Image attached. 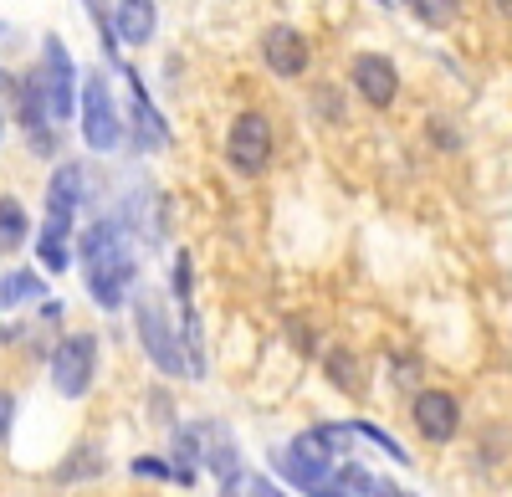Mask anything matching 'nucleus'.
Listing matches in <instances>:
<instances>
[{
  "instance_id": "1",
  "label": "nucleus",
  "mask_w": 512,
  "mask_h": 497,
  "mask_svg": "<svg viewBox=\"0 0 512 497\" xmlns=\"http://www.w3.org/2000/svg\"><path fill=\"white\" fill-rule=\"evenodd\" d=\"M139 277V252H134V236L123 231V221L103 216L82 231V282L98 308H118L128 298V287Z\"/></svg>"
},
{
  "instance_id": "2",
  "label": "nucleus",
  "mask_w": 512,
  "mask_h": 497,
  "mask_svg": "<svg viewBox=\"0 0 512 497\" xmlns=\"http://www.w3.org/2000/svg\"><path fill=\"white\" fill-rule=\"evenodd\" d=\"M82 205V164H57V175L47 180V226L36 236V262L47 272H67V236Z\"/></svg>"
},
{
  "instance_id": "3",
  "label": "nucleus",
  "mask_w": 512,
  "mask_h": 497,
  "mask_svg": "<svg viewBox=\"0 0 512 497\" xmlns=\"http://www.w3.org/2000/svg\"><path fill=\"white\" fill-rule=\"evenodd\" d=\"M134 323H139V339H144V349H149V359H154L159 375H175V380L190 375V354H185L175 323H169V313H164V303H159L154 293H139Z\"/></svg>"
},
{
  "instance_id": "4",
  "label": "nucleus",
  "mask_w": 512,
  "mask_h": 497,
  "mask_svg": "<svg viewBox=\"0 0 512 497\" xmlns=\"http://www.w3.org/2000/svg\"><path fill=\"white\" fill-rule=\"evenodd\" d=\"M77 108H82V144L93 154H113L123 144V123H118V108H113V93H108V77L93 72L77 93Z\"/></svg>"
},
{
  "instance_id": "5",
  "label": "nucleus",
  "mask_w": 512,
  "mask_h": 497,
  "mask_svg": "<svg viewBox=\"0 0 512 497\" xmlns=\"http://www.w3.org/2000/svg\"><path fill=\"white\" fill-rule=\"evenodd\" d=\"M272 118L267 113H256V108H246V113H236V123H231V134H226V159H231V170L236 175H267V164H272Z\"/></svg>"
},
{
  "instance_id": "6",
  "label": "nucleus",
  "mask_w": 512,
  "mask_h": 497,
  "mask_svg": "<svg viewBox=\"0 0 512 497\" xmlns=\"http://www.w3.org/2000/svg\"><path fill=\"white\" fill-rule=\"evenodd\" d=\"M93 375H98V339L93 334H67L52 349V385H57V395L82 400L93 390Z\"/></svg>"
},
{
  "instance_id": "7",
  "label": "nucleus",
  "mask_w": 512,
  "mask_h": 497,
  "mask_svg": "<svg viewBox=\"0 0 512 497\" xmlns=\"http://www.w3.org/2000/svg\"><path fill=\"white\" fill-rule=\"evenodd\" d=\"M41 52H47V57H41V67H36V82H41V98H47L52 123H62L77 108V72H72V57L62 47V36H47V47H41Z\"/></svg>"
},
{
  "instance_id": "8",
  "label": "nucleus",
  "mask_w": 512,
  "mask_h": 497,
  "mask_svg": "<svg viewBox=\"0 0 512 497\" xmlns=\"http://www.w3.org/2000/svg\"><path fill=\"white\" fill-rule=\"evenodd\" d=\"M262 62L277 72V77H303L308 72V62H313V47H308V36L297 31V26H272L267 36H262Z\"/></svg>"
},
{
  "instance_id": "9",
  "label": "nucleus",
  "mask_w": 512,
  "mask_h": 497,
  "mask_svg": "<svg viewBox=\"0 0 512 497\" xmlns=\"http://www.w3.org/2000/svg\"><path fill=\"white\" fill-rule=\"evenodd\" d=\"M354 93L364 98V103H374V108H390L395 98H400V72H395V62L390 57H379V52H364V57H354Z\"/></svg>"
},
{
  "instance_id": "10",
  "label": "nucleus",
  "mask_w": 512,
  "mask_h": 497,
  "mask_svg": "<svg viewBox=\"0 0 512 497\" xmlns=\"http://www.w3.org/2000/svg\"><path fill=\"white\" fill-rule=\"evenodd\" d=\"M410 416H415V431L425 441H451L456 426H461V405L446 390H420L415 405H410Z\"/></svg>"
},
{
  "instance_id": "11",
  "label": "nucleus",
  "mask_w": 512,
  "mask_h": 497,
  "mask_svg": "<svg viewBox=\"0 0 512 497\" xmlns=\"http://www.w3.org/2000/svg\"><path fill=\"white\" fill-rule=\"evenodd\" d=\"M159 31V0H118L113 6V47H149Z\"/></svg>"
},
{
  "instance_id": "12",
  "label": "nucleus",
  "mask_w": 512,
  "mask_h": 497,
  "mask_svg": "<svg viewBox=\"0 0 512 497\" xmlns=\"http://www.w3.org/2000/svg\"><path fill=\"white\" fill-rule=\"evenodd\" d=\"M16 108H21V129L31 134V144H36V149H47V129H52V113H47V98H41V82H36V72H26V77H21Z\"/></svg>"
},
{
  "instance_id": "13",
  "label": "nucleus",
  "mask_w": 512,
  "mask_h": 497,
  "mask_svg": "<svg viewBox=\"0 0 512 497\" xmlns=\"http://www.w3.org/2000/svg\"><path fill=\"white\" fill-rule=\"evenodd\" d=\"M31 236V216L16 195H0V257H16Z\"/></svg>"
},
{
  "instance_id": "14",
  "label": "nucleus",
  "mask_w": 512,
  "mask_h": 497,
  "mask_svg": "<svg viewBox=\"0 0 512 497\" xmlns=\"http://www.w3.org/2000/svg\"><path fill=\"white\" fill-rule=\"evenodd\" d=\"M128 103H134V123H139V149H164V118L149 108V98H144V88H139V77L128 72Z\"/></svg>"
},
{
  "instance_id": "15",
  "label": "nucleus",
  "mask_w": 512,
  "mask_h": 497,
  "mask_svg": "<svg viewBox=\"0 0 512 497\" xmlns=\"http://www.w3.org/2000/svg\"><path fill=\"white\" fill-rule=\"evenodd\" d=\"M31 298H47V287H41V277L36 272H11V277H0V308H21V303H31Z\"/></svg>"
},
{
  "instance_id": "16",
  "label": "nucleus",
  "mask_w": 512,
  "mask_h": 497,
  "mask_svg": "<svg viewBox=\"0 0 512 497\" xmlns=\"http://www.w3.org/2000/svg\"><path fill=\"white\" fill-rule=\"evenodd\" d=\"M328 380L344 390V395H359V390H364V369H359L354 349H333V354H328Z\"/></svg>"
},
{
  "instance_id": "17",
  "label": "nucleus",
  "mask_w": 512,
  "mask_h": 497,
  "mask_svg": "<svg viewBox=\"0 0 512 497\" xmlns=\"http://www.w3.org/2000/svg\"><path fill=\"white\" fill-rule=\"evenodd\" d=\"M349 436H364V441H374L379 451H390V457H395L400 467L410 462V457H405V446H400V441H395L390 431H379V426H369V421H349Z\"/></svg>"
},
{
  "instance_id": "18",
  "label": "nucleus",
  "mask_w": 512,
  "mask_h": 497,
  "mask_svg": "<svg viewBox=\"0 0 512 497\" xmlns=\"http://www.w3.org/2000/svg\"><path fill=\"white\" fill-rule=\"evenodd\" d=\"M88 472L98 477V472H103V457H98L93 446H77V451H72V462L57 472V482H77V477H88Z\"/></svg>"
},
{
  "instance_id": "19",
  "label": "nucleus",
  "mask_w": 512,
  "mask_h": 497,
  "mask_svg": "<svg viewBox=\"0 0 512 497\" xmlns=\"http://www.w3.org/2000/svg\"><path fill=\"white\" fill-rule=\"evenodd\" d=\"M410 16L425 21V26H451L456 0H410Z\"/></svg>"
},
{
  "instance_id": "20",
  "label": "nucleus",
  "mask_w": 512,
  "mask_h": 497,
  "mask_svg": "<svg viewBox=\"0 0 512 497\" xmlns=\"http://www.w3.org/2000/svg\"><path fill=\"white\" fill-rule=\"evenodd\" d=\"M246 492H251V497H287V492H282V487H272L267 477H246Z\"/></svg>"
},
{
  "instance_id": "21",
  "label": "nucleus",
  "mask_w": 512,
  "mask_h": 497,
  "mask_svg": "<svg viewBox=\"0 0 512 497\" xmlns=\"http://www.w3.org/2000/svg\"><path fill=\"white\" fill-rule=\"evenodd\" d=\"M11 421H16V400H11V395H0V441L11 436Z\"/></svg>"
},
{
  "instance_id": "22",
  "label": "nucleus",
  "mask_w": 512,
  "mask_h": 497,
  "mask_svg": "<svg viewBox=\"0 0 512 497\" xmlns=\"http://www.w3.org/2000/svg\"><path fill=\"white\" fill-rule=\"evenodd\" d=\"M431 129H436V144H441V149H456V129H451V123H446V118H436V123H431Z\"/></svg>"
},
{
  "instance_id": "23",
  "label": "nucleus",
  "mask_w": 512,
  "mask_h": 497,
  "mask_svg": "<svg viewBox=\"0 0 512 497\" xmlns=\"http://www.w3.org/2000/svg\"><path fill=\"white\" fill-rule=\"evenodd\" d=\"M492 6H497V11H502V16L512 21V0H492Z\"/></svg>"
},
{
  "instance_id": "24",
  "label": "nucleus",
  "mask_w": 512,
  "mask_h": 497,
  "mask_svg": "<svg viewBox=\"0 0 512 497\" xmlns=\"http://www.w3.org/2000/svg\"><path fill=\"white\" fill-rule=\"evenodd\" d=\"M0 134H6V113H0Z\"/></svg>"
},
{
  "instance_id": "25",
  "label": "nucleus",
  "mask_w": 512,
  "mask_h": 497,
  "mask_svg": "<svg viewBox=\"0 0 512 497\" xmlns=\"http://www.w3.org/2000/svg\"><path fill=\"white\" fill-rule=\"evenodd\" d=\"M6 82H11V77H6V72H0V88H6Z\"/></svg>"
},
{
  "instance_id": "26",
  "label": "nucleus",
  "mask_w": 512,
  "mask_h": 497,
  "mask_svg": "<svg viewBox=\"0 0 512 497\" xmlns=\"http://www.w3.org/2000/svg\"><path fill=\"white\" fill-rule=\"evenodd\" d=\"M384 6H395V0H384Z\"/></svg>"
}]
</instances>
